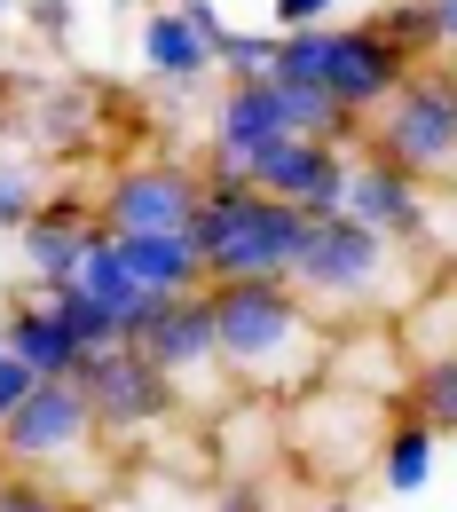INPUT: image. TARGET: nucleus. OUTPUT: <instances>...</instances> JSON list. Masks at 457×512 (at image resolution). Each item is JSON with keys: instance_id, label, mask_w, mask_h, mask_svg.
Segmentation results:
<instances>
[{"instance_id": "f257e3e1", "label": "nucleus", "mask_w": 457, "mask_h": 512, "mask_svg": "<svg viewBox=\"0 0 457 512\" xmlns=\"http://www.w3.org/2000/svg\"><path fill=\"white\" fill-rule=\"evenodd\" d=\"M205 300H213V347H221V371L237 386H308L324 379L331 363V339L316 308H308V292L292 284V276H221V284H205Z\"/></svg>"}, {"instance_id": "f03ea898", "label": "nucleus", "mask_w": 457, "mask_h": 512, "mask_svg": "<svg viewBox=\"0 0 457 512\" xmlns=\"http://www.w3.org/2000/svg\"><path fill=\"white\" fill-rule=\"evenodd\" d=\"M300 237H308V213L300 205L253 190V174L205 158V205H197V221H190L205 284H221V276H292Z\"/></svg>"}, {"instance_id": "7ed1b4c3", "label": "nucleus", "mask_w": 457, "mask_h": 512, "mask_svg": "<svg viewBox=\"0 0 457 512\" xmlns=\"http://www.w3.org/2000/svg\"><path fill=\"white\" fill-rule=\"evenodd\" d=\"M410 71L418 64H402L371 24H300L276 48V79H308V87H324L339 111H363V119L387 103Z\"/></svg>"}, {"instance_id": "20e7f679", "label": "nucleus", "mask_w": 457, "mask_h": 512, "mask_svg": "<svg viewBox=\"0 0 457 512\" xmlns=\"http://www.w3.org/2000/svg\"><path fill=\"white\" fill-rule=\"evenodd\" d=\"M95 449H103V426H95L79 379H32V386H24V402L0 418V465L48 473L56 489H64ZM64 497H71V489H64Z\"/></svg>"}, {"instance_id": "39448f33", "label": "nucleus", "mask_w": 457, "mask_h": 512, "mask_svg": "<svg viewBox=\"0 0 457 512\" xmlns=\"http://www.w3.org/2000/svg\"><path fill=\"white\" fill-rule=\"evenodd\" d=\"M394 253H402V245L379 237V229H363L355 213H316L308 237H300V260H292V284H300L308 300H331V308H363V300L387 292ZM394 308H402V300H394Z\"/></svg>"}, {"instance_id": "423d86ee", "label": "nucleus", "mask_w": 457, "mask_h": 512, "mask_svg": "<svg viewBox=\"0 0 457 512\" xmlns=\"http://www.w3.org/2000/svg\"><path fill=\"white\" fill-rule=\"evenodd\" d=\"M363 150H379L394 166H410L418 182H442L457 174V87L442 71H410L379 103V119L363 134Z\"/></svg>"}, {"instance_id": "0eeeda50", "label": "nucleus", "mask_w": 457, "mask_h": 512, "mask_svg": "<svg viewBox=\"0 0 457 512\" xmlns=\"http://www.w3.org/2000/svg\"><path fill=\"white\" fill-rule=\"evenodd\" d=\"M71 379H79V394H87V410H95L103 442H134V434H150V426H166V418L182 410V386L166 379V371H158L134 339L95 347Z\"/></svg>"}, {"instance_id": "6e6552de", "label": "nucleus", "mask_w": 457, "mask_h": 512, "mask_svg": "<svg viewBox=\"0 0 457 512\" xmlns=\"http://www.w3.org/2000/svg\"><path fill=\"white\" fill-rule=\"evenodd\" d=\"M197 205H205V166H119L95 197V221L119 237H142V229L190 237Z\"/></svg>"}, {"instance_id": "1a4fd4ad", "label": "nucleus", "mask_w": 457, "mask_h": 512, "mask_svg": "<svg viewBox=\"0 0 457 512\" xmlns=\"http://www.w3.org/2000/svg\"><path fill=\"white\" fill-rule=\"evenodd\" d=\"M339 213H355L363 229H379L394 245H426V237H434L426 182H418L410 166L379 158V150H355V158H347V205H339Z\"/></svg>"}, {"instance_id": "9d476101", "label": "nucleus", "mask_w": 457, "mask_h": 512, "mask_svg": "<svg viewBox=\"0 0 457 512\" xmlns=\"http://www.w3.org/2000/svg\"><path fill=\"white\" fill-rule=\"evenodd\" d=\"M134 347L182 386V394L205 386L213 371H221V347H213V300H205V292H158V308L142 316Z\"/></svg>"}, {"instance_id": "9b49d317", "label": "nucleus", "mask_w": 457, "mask_h": 512, "mask_svg": "<svg viewBox=\"0 0 457 512\" xmlns=\"http://www.w3.org/2000/svg\"><path fill=\"white\" fill-rule=\"evenodd\" d=\"M253 190L300 205L308 221H316V213H339V205H347V150H339V142H316V134H284L276 150L253 158Z\"/></svg>"}, {"instance_id": "f8f14e48", "label": "nucleus", "mask_w": 457, "mask_h": 512, "mask_svg": "<svg viewBox=\"0 0 457 512\" xmlns=\"http://www.w3.org/2000/svg\"><path fill=\"white\" fill-rule=\"evenodd\" d=\"M24 237V268H32V284L40 292H56L79 276V260H87V237H95V205L87 197H40V213L16 229Z\"/></svg>"}, {"instance_id": "ddd939ff", "label": "nucleus", "mask_w": 457, "mask_h": 512, "mask_svg": "<svg viewBox=\"0 0 457 512\" xmlns=\"http://www.w3.org/2000/svg\"><path fill=\"white\" fill-rule=\"evenodd\" d=\"M284 111H276V95H268V79L253 87H229L221 95V111H213V166H237V174H253V158L284 142Z\"/></svg>"}, {"instance_id": "4468645a", "label": "nucleus", "mask_w": 457, "mask_h": 512, "mask_svg": "<svg viewBox=\"0 0 457 512\" xmlns=\"http://www.w3.org/2000/svg\"><path fill=\"white\" fill-rule=\"evenodd\" d=\"M0 347H8L32 379H71V371L87 363V347H79L64 323H56V308H48V300H16V308L0 316Z\"/></svg>"}, {"instance_id": "2eb2a0df", "label": "nucleus", "mask_w": 457, "mask_h": 512, "mask_svg": "<svg viewBox=\"0 0 457 512\" xmlns=\"http://www.w3.org/2000/svg\"><path fill=\"white\" fill-rule=\"evenodd\" d=\"M387 410H394V426L379 434V489H387V497H418V489L434 481L442 434H434V426H426V418H418V410H410L402 394H394Z\"/></svg>"}, {"instance_id": "dca6fc26", "label": "nucleus", "mask_w": 457, "mask_h": 512, "mask_svg": "<svg viewBox=\"0 0 457 512\" xmlns=\"http://www.w3.org/2000/svg\"><path fill=\"white\" fill-rule=\"evenodd\" d=\"M119 237V229H111ZM119 253H127L134 284H150V292H205V260H197L190 237H174V229H142V237H119Z\"/></svg>"}, {"instance_id": "f3484780", "label": "nucleus", "mask_w": 457, "mask_h": 512, "mask_svg": "<svg viewBox=\"0 0 457 512\" xmlns=\"http://www.w3.org/2000/svg\"><path fill=\"white\" fill-rule=\"evenodd\" d=\"M142 64L158 71V79H174V87H190L213 71V40L182 24V8H158L150 24H142Z\"/></svg>"}, {"instance_id": "a211bd4d", "label": "nucleus", "mask_w": 457, "mask_h": 512, "mask_svg": "<svg viewBox=\"0 0 457 512\" xmlns=\"http://www.w3.org/2000/svg\"><path fill=\"white\" fill-rule=\"evenodd\" d=\"M402 402L434 426V434H457V355H434V363H410V386Z\"/></svg>"}, {"instance_id": "6ab92c4d", "label": "nucleus", "mask_w": 457, "mask_h": 512, "mask_svg": "<svg viewBox=\"0 0 457 512\" xmlns=\"http://www.w3.org/2000/svg\"><path fill=\"white\" fill-rule=\"evenodd\" d=\"M40 300L56 308V323H64L87 355H95V347H119V316H111V308H103L87 284H56V292H40Z\"/></svg>"}, {"instance_id": "aec40b11", "label": "nucleus", "mask_w": 457, "mask_h": 512, "mask_svg": "<svg viewBox=\"0 0 457 512\" xmlns=\"http://www.w3.org/2000/svg\"><path fill=\"white\" fill-rule=\"evenodd\" d=\"M371 32L387 40L402 64H418V56H434V48H442V32H434V0H387V8L371 16Z\"/></svg>"}, {"instance_id": "412c9836", "label": "nucleus", "mask_w": 457, "mask_h": 512, "mask_svg": "<svg viewBox=\"0 0 457 512\" xmlns=\"http://www.w3.org/2000/svg\"><path fill=\"white\" fill-rule=\"evenodd\" d=\"M276 48H284V32H221L213 64L229 71V87H253V79H276Z\"/></svg>"}, {"instance_id": "4be33fe9", "label": "nucleus", "mask_w": 457, "mask_h": 512, "mask_svg": "<svg viewBox=\"0 0 457 512\" xmlns=\"http://www.w3.org/2000/svg\"><path fill=\"white\" fill-rule=\"evenodd\" d=\"M0 512H79L48 481V473H24V465H0Z\"/></svg>"}, {"instance_id": "5701e85b", "label": "nucleus", "mask_w": 457, "mask_h": 512, "mask_svg": "<svg viewBox=\"0 0 457 512\" xmlns=\"http://www.w3.org/2000/svg\"><path fill=\"white\" fill-rule=\"evenodd\" d=\"M40 182H32V166H16V158H0V229H24L32 213H40Z\"/></svg>"}, {"instance_id": "b1692460", "label": "nucleus", "mask_w": 457, "mask_h": 512, "mask_svg": "<svg viewBox=\"0 0 457 512\" xmlns=\"http://www.w3.org/2000/svg\"><path fill=\"white\" fill-rule=\"evenodd\" d=\"M276 8V32H300V24H331L339 0H268Z\"/></svg>"}, {"instance_id": "393cba45", "label": "nucleus", "mask_w": 457, "mask_h": 512, "mask_svg": "<svg viewBox=\"0 0 457 512\" xmlns=\"http://www.w3.org/2000/svg\"><path fill=\"white\" fill-rule=\"evenodd\" d=\"M24 16H32V32H40V40H71V0H32Z\"/></svg>"}, {"instance_id": "a878e982", "label": "nucleus", "mask_w": 457, "mask_h": 512, "mask_svg": "<svg viewBox=\"0 0 457 512\" xmlns=\"http://www.w3.org/2000/svg\"><path fill=\"white\" fill-rule=\"evenodd\" d=\"M174 8H182V24H190V32H205V40L221 48V32H229V24H221V8H213V0H174Z\"/></svg>"}, {"instance_id": "bb28decb", "label": "nucleus", "mask_w": 457, "mask_h": 512, "mask_svg": "<svg viewBox=\"0 0 457 512\" xmlns=\"http://www.w3.org/2000/svg\"><path fill=\"white\" fill-rule=\"evenodd\" d=\"M24 386H32V371H24V363H16L8 347H0V418H8L16 402H24Z\"/></svg>"}, {"instance_id": "cd10ccee", "label": "nucleus", "mask_w": 457, "mask_h": 512, "mask_svg": "<svg viewBox=\"0 0 457 512\" xmlns=\"http://www.w3.org/2000/svg\"><path fill=\"white\" fill-rule=\"evenodd\" d=\"M213 512H268V497L253 489V481H237V489H221V505Z\"/></svg>"}, {"instance_id": "c85d7f7f", "label": "nucleus", "mask_w": 457, "mask_h": 512, "mask_svg": "<svg viewBox=\"0 0 457 512\" xmlns=\"http://www.w3.org/2000/svg\"><path fill=\"white\" fill-rule=\"evenodd\" d=\"M434 32H442V48H457V0H434Z\"/></svg>"}, {"instance_id": "c756f323", "label": "nucleus", "mask_w": 457, "mask_h": 512, "mask_svg": "<svg viewBox=\"0 0 457 512\" xmlns=\"http://www.w3.org/2000/svg\"><path fill=\"white\" fill-rule=\"evenodd\" d=\"M316 512H355V497H324V505H316Z\"/></svg>"}, {"instance_id": "7c9ffc66", "label": "nucleus", "mask_w": 457, "mask_h": 512, "mask_svg": "<svg viewBox=\"0 0 457 512\" xmlns=\"http://www.w3.org/2000/svg\"><path fill=\"white\" fill-rule=\"evenodd\" d=\"M442 79H450V87H457V48H450V64H442Z\"/></svg>"}, {"instance_id": "2f4dec72", "label": "nucleus", "mask_w": 457, "mask_h": 512, "mask_svg": "<svg viewBox=\"0 0 457 512\" xmlns=\"http://www.w3.org/2000/svg\"><path fill=\"white\" fill-rule=\"evenodd\" d=\"M0 16H8V0H0Z\"/></svg>"}]
</instances>
